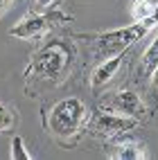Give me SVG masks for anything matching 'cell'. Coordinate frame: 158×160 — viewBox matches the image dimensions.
<instances>
[{"instance_id":"6da1fadb","label":"cell","mask_w":158,"mask_h":160,"mask_svg":"<svg viewBox=\"0 0 158 160\" xmlns=\"http://www.w3.org/2000/svg\"><path fill=\"white\" fill-rule=\"evenodd\" d=\"M75 61H77V48L70 38L52 36L43 41L32 52L29 63L23 72L27 95H34L41 88L61 86L70 77Z\"/></svg>"},{"instance_id":"7a4b0ae2","label":"cell","mask_w":158,"mask_h":160,"mask_svg":"<svg viewBox=\"0 0 158 160\" xmlns=\"http://www.w3.org/2000/svg\"><path fill=\"white\" fill-rule=\"evenodd\" d=\"M88 106L79 97H63L54 104H50L43 108V129L48 135L61 144L63 149H70L79 142V138L84 135L88 126Z\"/></svg>"},{"instance_id":"3957f363","label":"cell","mask_w":158,"mask_h":160,"mask_svg":"<svg viewBox=\"0 0 158 160\" xmlns=\"http://www.w3.org/2000/svg\"><path fill=\"white\" fill-rule=\"evenodd\" d=\"M154 27H158V12L145 20H133L131 25H124V27H115V29H106V32H79L72 38L93 41L97 57L106 59V57L118 54V52H126L140 38H145Z\"/></svg>"},{"instance_id":"277c9868","label":"cell","mask_w":158,"mask_h":160,"mask_svg":"<svg viewBox=\"0 0 158 160\" xmlns=\"http://www.w3.org/2000/svg\"><path fill=\"white\" fill-rule=\"evenodd\" d=\"M70 14L61 12V9L52 7V9H45V12H32L27 14L23 20H20L18 25H14L12 29H9V36L14 38H23V41H38L43 38L48 32H52L54 27H61V25H68L72 23Z\"/></svg>"},{"instance_id":"5b68a950","label":"cell","mask_w":158,"mask_h":160,"mask_svg":"<svg viewBox=\"0 0 158 160\" xmlns=\"http://www.w3.org/2000/svg\"><path fill=\"white\" fill-rule=\"evenodd\" d=\"M138 124H140V120L111 113L106 108H97L95 113H90L86 131H90L93 135H97V138H102V140L111 142V140H118V138L131 133Z\"/></svg>"},{"instance_id":"8992f818","label":"cell","mask_w":158,"mask_h":160,"mask_svg":"<svg viewBox=\"0 0 158 160\" xmlns=\"http://www.w3.org/2000/svg\"><path fill=\"white\" fill-rule=\"evenodd\" d=\"M99 108H106L111 113H118V115H124V117H133V120H145L147 115V104L140 99L138 92L133 90H115V92H109L99 99Z\"/></svg>"},{"instance_id":"52a82bcc","label":"cell","mask_w":158,"mask_h":160,"mask_svg":"<svg viewBox=\"0 0 158 160\" xmlns=\"http://www.w3.org/2000/svg\"><path fill=\"white\" fill-rule=\"evenodd\" d=\"M111 160H147L149 158V149L142 140L131 138V133H126L118 140H111Z\"/></svg>"},{"instance_id":"ba28073f","label":"cell","mask_w":158,"mask_h":160,"mask_svg":"<svg viewBox=\"0 0 158 160\" xmlns=\"http://www.w3.org/2000/svg\"><path fill=\"white\" fill-rule=\"evenodd\" d=\"M124 57H126V52H118V54H113V57L99 59V63L90 72V88L93 90H102L104 86H106V83L115 77V72L120 70Z\"/></svg>"},{"instance_id":"9c48e42d","label":"cell","mask_w":158,"mask_h":160,"mask_svg":"<svg viewBox=\"0 0 158 160\" xmlns=\"http://www.w3.org/2000/svg\"><path fill=\"white\" fill-rule=\"evenodd\" d=\"M156 66H158V36L145 48L142 59H140V66H138V74L142 79H149L151 72L156 70Z\"/></svg>"},{"instance_id":"30bf717a","label":"cell","mask_w":158,"mask_h":160,"mask_svg":"<svg viewBox=\"0 0 158 160\" xmlns=\"http://www.w3.org/2000/svg\"><path fill=\"white\" fill-rule=\"evenodd\" d=\"M158 12V0H133L131 2V18L145 20Z\"/></svg>"},{"instance_id":"8fae6325","label":"cell","mask_w":158,"mask_h":160,"mask_svg":"<svg viewBox=\"0 0 158 160\" xmlns=\"http://www.w3.org/2000/svg\"><path fill=\"white\" fill-rule=\"evenodd\" d=\"M9 158H12V160H34V156L27 151L25 140L20 135L12 138V144H9Z\"/></svg>"},{"instance_id":"7c38bea8","label":"cell","mask_w":158,"mask_h":160,"mask_svg":"<svg viewBox=\"0 0 158 160\" xmlns=\"http://www.w3.org/2000/svg\"><path fill=\"white\" fill-rule=\"evenodd\" d=\"M14 126H16V111L9 104L0 102V133L12 131Z\"/></svg>"},{"instance_id":"4fadbf2b","label":"cell","mask_w":158,"mask_h":160,"mask_svg":"<svg viewBox=\"0 0 158 160\" xmlns=\"http://www.w3.org/2000/svg\"><path fill=\"white\" fill-rule=\"evenodd\" d=\"M149 90H147V95H149V106L147 108H151V111H158V66L156 70L151 72V77H149Z\"/></svg>"},{"instance_id":"5bb4252c","label":"cell","mask_w":158,"mask_h":160,"mask_svg":"<svg viewBox=\"0 0 158 160\" xmlns=\"http://www.w3.org/2000/svg\"><path fill=\"white\" fill-rule=\"evenodd\" d=\"M57 0H34V7L38 9V12H45V9H52L54 7Z\"/></svg>"},{"instance_id":"9a60e30c","label":"cell","mask_w":158,"mask_h":160,"mask_svg":"<svg viewBox=\"0 0 158 160\" xmlns=\"http://www.w3.org/2000/svg\"><path fill=\"white\" fill-rule=\"evenodd\" d=\"M12 2H14V0H0V16L9 9V5H12Z\"/></svg>"},{"instance_id":"2e32d148","label":"cell","mask_w":158,"mask_h":160,"mask_svg":"<svg viewBox=\"0 0 158 160\" xmlns=\"http://www.w3.org/2000/svg\"><path fill=\"white\" fill-rule=\"evenodd\" d=\"M156 113H158V111H156Z\"/></svg>"}]
</instances>
